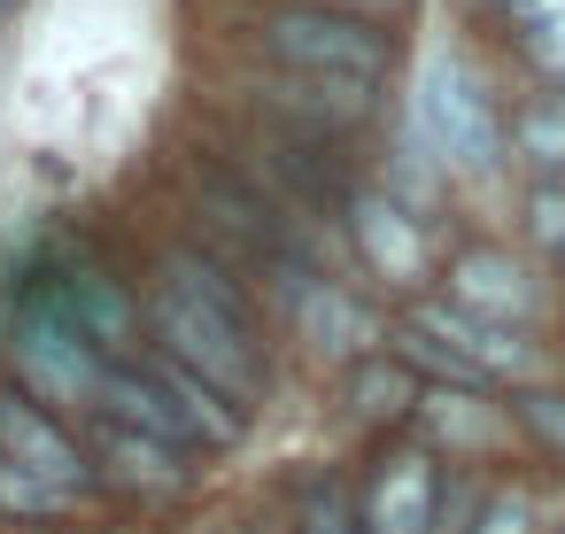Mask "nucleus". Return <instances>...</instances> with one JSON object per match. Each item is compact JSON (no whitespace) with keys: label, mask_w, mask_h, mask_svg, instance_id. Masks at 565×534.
Returning a JSON list of instances; mask_svg holds the SVG:
<instances>
[{"label":"nucleus","mask_w":565,"mask_h":534,"mask_svg":"<svg viewBox=\"0 0 565 534\" xmlns=\"http://www.w3.org/2000/svg\"><path fill=\"white\" fill-rule=\"evenodd\" d=\"M148 349H163L171 364L210 380L241 418H256L264 395H271V349H264V325H256L248 295L194 248L163 256V279L148 295Z\"/></svg>","instance_id":"f257e3e1"},{"label":"nucleus","mask_w":565,"mask_h":534,"mask_svg":"<svg viewBox=\"0 0 565 534\" xmlns=\"http://www.w3.org/2000/svg\"><path fill=\"white\" fill-rule=\"evenodd\" d=\"M418 403H426V387H418V372L403 364V356H356L349 364V410L356 418H372V426H395V418H418Z\"/></svg>","instance_id":"ddd939ff"},{"label":"nucleus","mask_w":565,"mask_h":534,"mask_svg":"<svg viewBox=\"0 0 565 534\" xmlns=\"http://www.w3.org/2000/svg\"><path fill=\"white\" fill-rule=\"evenodd\" d=\"M519 418H526L550 449H565V395H519Z\"/></svg>","instance_id":"a211bd4d"},{"label":"nucleus","mask_w":565,"mask_h":534,"mask_svg":"<svg viewBox=\"0 0 565 534\" xmlns=\"http://www.w3.org/2000/svg\"><path fill=\"white\" fill-rule=\"evenodd\" d=\"M264 40L302 86H380V71H387V40L333 9H279L264 24Z\"/></svg>","instance_id":"20e7f679"},{"label":"nucleus","mask_w":565,"mask_h":534,"mask_svg":"<svg viewBox=\"0 0 565 534\" xmlns=\"http://www.w3.org/2000/svg\"><path fill=\"white\" fill-rule=\"evenodd\" d=\"M480 503H488V495L449 472V480H441V503H434V534H472V526H480Z\"/></svg>","instance_id":"dca6fc26"},{"label":"nucleus","mask_w":565,"mask_h":534,"mask_svg":"<svg viewBox=\"0 0 565 534\" xmlns=\"http://www.w3.org/2000/svg\"><path fill=\"white\" fill-rule=\"evenodd\" d=\"M511 9H519V24L542 40V32H565V0H511Z\"/></svg>","instance_id":"aec40b11"},{"label":"nucleus","mask_w":565,"mask_h":534,"mask_svg":"<svg viewBox=\"0 0 565 534\" xmlns=\"http://www.w3.org/2000/svg\"><path fill=\"white\" fill-rule=\"evenodd\" d=\"M449 302H457L465 318L511 325V318L534 310V287H526V271H519L511 256H495V248H465V256L449 264Z\"/></svg>","instance_id":"9b49d317"},{"label":"nucleus","mask_w":565,"mask_h":534,"mask_svg":"<svg viewBox=\"0 0 565 534\" xmlns=\"http://www.w3.org/2000/svg\"><path fill=\"white\" fill-rule=\"evenodd\" d=\"M17 9H24V0H0V24H9V17H17Z\"/></svg>","instance_id":"4be33fe9"},{"label":"nucleus","mask_w":565,"mask_h":534,"mask_svg":"<svg viewBox=\"0 0 565 534\" xmlns=\"http://www.w3.org/2000/svg\"><path fill=\"white\" fill-rule=\"evenodd\" d=\"M0 364H9V387H24L32 403H47L55 418L86 426L102 410V372L109 356L86 341V325L71 318L63 287L40 279L17 310H9V333H0Z\"/></svg>","instance_id":"7ed1b4c3"},{"label":"nucleus","mask_w":565,"mask_h":534,"mask_svg":"<svg viewBox=\"0 0 565 534\" xmlns=\"http://www.w3.org/2000/svg\"><path fill=\"white\" fill-rule=\"evenodd\" d=\"M472 534H534V503H526L519 488H511V495H488V503H480V526H472Z\"/></svg>","instance_id":"f3484780"},{"label":"nucleus","mask_w":565,"mask_h":534,"mask_svg":"<svg viewBox=\"0 0 565 534\" xmlns=\"http://www.w3.org/2000/svg\"><path fill=\"white\" fill-rule=\"evenodd\" d=\"M534 233L565 248V186H542V194H534Z\"/></svg>","instance_id":"6ab92c4d"},{"label":"nucleus","mask_w":565,"mask_h":534,"mask_svg":"<svg viewBox=\"0 0 565 534\" xmlns=\"http://www.w3.org/2000/svg\"><path fill=\"white\" fill-rule=\"evenodd\" d=\"M0 457L40 472V480H55V488H71V495H86V503H102L86 434L71 418H55L47 403H32L24 387H9V380H0Z\"/></svg>","instance_id":"0eeeda50"},{"label":"nucleus","mask_w":565,"mask_h":534,"mask_svg":"<svg viewBox=\"0 0 565 534\" xmlns=\"http://www.w3.org/2000/svg\"><path fill=\"white\" fill-rule=\"evenodd\" d=\"M94 418L163 434V441H179L186 457H225V449H241V434H248V418H241L210 380H194L186 364H171L163 349L117 356V364L102 372V410H94Z\"/></svg>","instance_id":"f03ea898"},{"label":"nucleus","mask_w":565,"mask_h":534,"mask_svg":"<svg viewBox=\"0 0 565 534\" xmlns=\"http://www.w3.org/2000/svg\"><path fill=\"white\" fill-rule=\"evenodd\" d=\"M78 434H86L102 503H109V495H125V503H171V495H186L194 472H202V457H186L179 441L140 434V426H117V418H86Z\"/></svg>","instance_id":"39448f33"},{"label":"nucleus","mask_w":565,"mask_h":534,"mask_svg":"<svg viewBox=\"0 0 565 534\" xmlns=\"http://www.w3.org/2000/svg\"><path fill=\"white\" fill-rule=\"evenodd\" d=\"M534 55H542V71H550V78H565V32H542V40H534Z\"/></svg>","instance_id":"412c9836"},{"label":"nucleus","mask_w":565,"mask_h":534,"mask_svg":"<svg viewBox=\"0 0 565 534\" xmlns=\"http://www.w3.org/2000/svg\"><path fill=\"white\" fill-rule=\"evenodd\" d=\"M519 148L542 163V171H565V102H542L519 117Z\"/></svg>","instance_id":"2eb2a0df"},{"label":"nucleus","mask_w":565,"mask_h":534,"mask_svg":"<svg viewBox=\"0 0 565 534\" xmlns=\"http://www.w3.org/2000/svg\"><path fill=\"white\" fill-rule=\"evenodd\" d=\"M287 310H295V333H302L318 356H349V364H356V356H372V341H380L372 318L356 310V295H341V287L318 279V271L287 295Z\"/></svg>","instance_id":"9d476101"},{"label":"nucleus","mask_w":565,"mask_h":534,"mask_svg":"<svg viewBox=\"0 0 565 534\" xmlns=\"http://www.w3.org/2000/svg\"><path fill=\"white\" fill-rule=\"evenodd\" d=\"M418 132H426V148L449 163V171H488L495 163V109H488V94H480V78L465 71V63H426V78H418Z\"/></svg>","instance_id":"423d86ee"},{"label":"nucleus","mask_w":565,"mask_h":534,"mask_svg":"<svg viewBox=\"0 0 565 534\" xmlns=\"http://www.w3.org/2000/svg\"><path fill=\"white\" fill-rule=\"evenodd\" d=\"M86 511H94L86 495H71V488H55V480H40V472H24V464L0 457V526L55 534V526H78Z\"/></svg>","instance_id":"f8f14e48"},{"label":"nucleus","mask_w":565,"mask_h":534,"mask_svg":"<svg viewBox=\"0 0 565 534\" xmlns=\"http://www.w3.org/2000/svg\"><path fill=\"white\" fill-rule=\"evenodd\" d=\"M434 503H441V464H434V449H418V441L380 449L372 472L356 480V519H364V534H434Z\"/></svg>","instance_id":"6e6552de"},{"label":"nucleus","mask_w":565,"mask_h":534,"mask_svg":"<svg viewBox=\"0 0 565 534\" xmlns=\"http://www.w3.org/2000/svg\"><path fill=\"white\" fill-rule=\"evenodd\" d=\"M295 534H364L356 519V488L341 472H310L295 495Z\"/></svg>","instance_id":"4468645a"},{"label":"nucleus","mask_w":565,"mask_h":534,"mask_svg":"<svg viewBox=\"0 0 565 534\" xmlns=\"http://www.w3.org/2000/svg\"><path fill=\"white\" fill-rule=\"evenodd\" d=\"M349 233H356V248H364V264L380 271V279H418L426 271V233H418V217L403 210V202H387V194H356L349 202Z\"/></svg>","instance_id":"1a4fd4ad"}]
</instances>
